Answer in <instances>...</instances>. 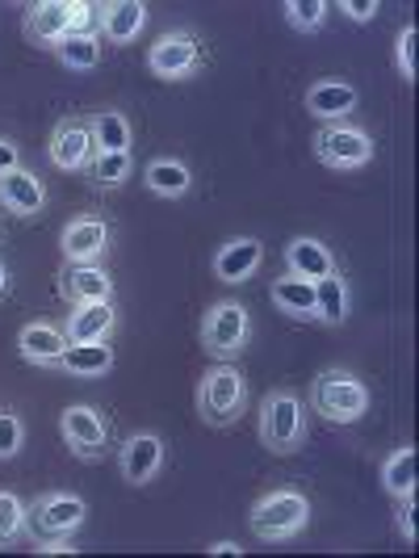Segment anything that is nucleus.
<instances>
[{
  "label": "nucleus",
  "mask_w": 419,
  "mask_h": 558,
  "mask_svg": "<svg viewBox=\"0 0 419 558\" xmlns=\"http://www.w3.org/2000/svg\"><path fill=\"white\" fill-rule=\"evenodd\" d=\"M285 274H294V278H303V281L328 278V274H335L332 248H328L323 240H315V235L289 240V244H285Z\"/></svg>",
  "instance_id": "17"
},
{
  "label": "nucleus",
  "mask_w": 419,
  "mask_h": 558,
  "mask_svg": "<svg viewBox=\"0 0 419 558\" xmlns=\"http://www.w3.org/2000/svg\"><path fill=\"white\" fill-rule=\"evenodd\" d=\"M248 525L269 546L289 542V537H298L310 525V500L303 492H269V496H260L251 504Z\"/></svg>",
  "instance_id": "4"
},
{
  "label": "nucleus",
  "mask_w": 419,
  "mask_h": 558,
  "mask_svg": "<svg viewBox=\"0 0 419 558\" xmlns=\"http://www.w3.org/2000/svg\"><path fill=\"white\" fill-rule=\"evenodd\" d=\"M340 13H348L357 26H365V22H373L382 13V0H340Z\"/></svg>",
  "instance_id": "35"
},
{
  "label": "nucleus",
  "mask_w": 419,
  "mask_h": 558,
  "mask_svg": "<svg viewBox=\"0 0 419 558\" xmlns=\"http://www.w3.org/2000/svg\"><path fill=\"white\" fill-rule=\"evenodd\" d=\"M22 446H26V424L13 408H0V462L17 458Z\"/></svg>",
  "instance_id": "32"
},
{
  "label": "nucleus",
  "mask_w": 419,
  "mask_h": 558,
  "mask_svg": "<svg viewBox=\"0 0 419 558\" xmlns=\"http://www.w3.org/2000/svg\"><path fill=\"white\" fill-rule=\"evenodd\" d=\"M59 369L72 374V378H101L113 369V349L110 340H88V344H67L63 357H59Z\"/></svg>",
  "instance_id": "22"
},
{
  "label": "nucleus",
  "mask_w": 419,
  "mask_h": 558,
  "mask_svg": "<svg viewBox=\"0 0 419 558\" xmlns=\"http://www.w3.org/2000/svg\"><path fill=\"white\" fill-rule=\"evenodd\" d=\"M310 408L332 424H357L369 412V387L353 369H323L310 383Z\"/></svg>",
  "instance_id": "3"
},
{
  "label": "nucleus",
  "mask_w": 419,
  "mask_h": 558,
  "mask_svg": "<svg viewBox=\"0 0 419 558\" xmlns=\"http://www.w3.org/2000/svg\"><path fill=\"white\" fill-rule=\"evenodd\" d=\"M143 185L156 197L176 202V197H185L194 190V172H189L185 160H151V165L143 168Z\"/></svg>",
  "instance_id": "24"
},
{
  "label": "nucleus",
  "mask_w": 419,
  "mask_h": 558,
  "mask_svg": "<svg viewBox=\"0 0 419 558\" xmlns=\"http://www.w3.org/2000/svg\"><path fill=\"white\" fill-rule=\"evenodd\" d=\"M59 433H63L67 449H72L81 462H97V458L110 449V424H106V416H101L97 408H88V403L63 408Z\"/></svg>",
  "instance_id": "8"
},
{
  "label": "nucleus",
  "mask_w": 419,
  "mask_h": 558,
  "mask_svg": "<svg viewBox=\"0 0 419 558\" xmlns=\"http://www.w3.org/2000/svg\"><path fill=\"white\" fill-rule=\"evenodd\" d=\"M264 260V244L256 235H239V240H226L223 248L214 252V278L226 286H239L248 281Z\"/></svg>",
  "instance_id": "15"
},
{
  "label": "nucleus",
  "mask_w": 419,
  "mask_h": 558,
  "mask_svg": "<svg viewBox=\"0 0 419 558\" xmlns=\"http://www.w3.org/2000/svg\"><path fill=\"white\" fill-rule=\"evenodd\" d=\"M26 537V504L13 492H0V550L17 546Z\"/></svg>",
  "instance_id": "31"
},
{
  "label": "nucleus",
  "mask_w": 419,
  "mask_h": 558,
  "mask_svg": "<svg viewBox=\"0 0 419 558\" xmlns=\"http://www.w3.org/2000/svg\"><path fill=\"white\" fill-rule=\"evenodd\" d=\"M201 63V38L194 29H172L164 38H156V47L147 51V68L160 81H185L194 76Z\"/></svg>",
  "instance_id": "9"
},
{
  "label": "nucleus",
  "mask_w": 419,
  "mask_h": 558,
  "mask_svg": "<svg viewBox=\"0 0 419 558\" xmlns=\"http://www.w3.org/2000/svg\"><path fill=\"white\" fill-rule=\"evenodd\" d=\"M93 143H97V151H131V122H126V113L118 110H101L93 113Z\"/></svg>",
  "instance_id": "28"
},
{
  "label": "nucleus",
  "mask_w": 419,
  "mask_h": 558,
  "mask_svg": "<svg viewBox=\"0 0 419 558\" xmlns=\"http://www.w3.org/2000/svg\"><path fill=\"white\" fill-rule=\"evenodd\" d=\"M348 319V281L340 278V269L315 281V324L340 328Z\"/></svg>",
  "instance_id": "25"
},
{
  "label": "nucleus",
  "mask_w": 419,
  "mask_h": 558,
  "mask_svg": "<svg viewBox=\"0 0 419 558\" xmlns=\"http://www.w3.org/2000/svg\"><path fill=\"white\" fill-rule=\"evenodd\" d=\"M206 555H214V558H239V555H244V546H239V542H214V546H210Z\"/></svg>",
  "instance_id": "38"
},
{
  "label": "nucleus",
  "mask_w": 419,
  "mask_h": 558,
  "mask_svg": "<svg viewBox=\"0 0 419 558\" xmlns=\"http://www.w3.org/2000/svg\"><path fill=\"white\" fill-rule=\"evenodd\" d=\"M13 168H22V147H13L9 140H0V177L13 172Z\"/></svg>",
  "instance_id": "37"
},
{
  "label": "nucleus",
  "mask_w": 419,
  "mask_h": 558,
  "mask_svg": "<svg viewBox=\"0 0 419 558\" xmlns=\"http://www.w3.org/2000/svg\"><path fill=\"white\" fill-rule=\"evenodd\" d=\"M113 328H118V307H113V299H106V303H81V307H72L67 324H63V332H67V344L110 340Z\"/></svg>",
  "instance_id": "16"
},
{
  "label": "nucleus",
  "mask_w": 419,
  "mask_h": 558,
  "mask_svg": "<svg viewBox=\"0 0 419 558\" xmlns=\"http://www.w3.org/2000/svg\"><path fill=\"white\" fill-rule=\"evenodd\" d=\"M0 206H4L9 215H17V219L42 215V206H47V185H42V177L29 172V168L4 172V177H0Z\"/></svg>",
  "instance_id": "13"
},
{
  "label": "nucleus",
  "mask_w": 419,
  "mask_h": 558,
  "mask_svg": "<svg viewBox=\"0 0 419 558\" xmlns=\"http://www.w3.org/2000/svg\"><path fill=\"white\" fill-rule=\"evenodd\" d=\"M160 466H164V441L156 433H135L118 449V471H122V478L131 487L151 483V478L160 475Z\"/></svg>",
  "instance_id": "12"
},
{
  "label": "nucleus",
  "mask_w": 419,
  "mask_h": 558,
  "mask_svg": "<svg viewBox=\"0 0 419 558\" xmlns=\"http://www.w3.org/2000/svg\"><path fill=\"white\" fill-rule=\"evenodd\" d=\"M101 26V4L67 0V34H97Z\"/></svg>",
  "instance_id": "33"
},
{
  "label": "nucleus",
  "mask_w": 419,
  "mask_h": 558,
  "mask_svg": "<svg viewBox=\"0 0 419 558\" xmlns=\"http://www.w3.org/2000/svg\"><path fill=\"white\" fill-rule=\"evenodd\" d=\"M361 93L348 81H315L307 88V113H315L319 122H344L357 110Z\"/></svg>",
  "instance_id": "18"
},
{
  "label": "nucleus",
  "mask_w": 419,
  "mask_h": 558,
  "mask_svg": "<svg viewBox=\"0 0 419 558\" xmlns=\"http://www.w3.org/2000/svg\"><path fill=\"white\" fill-rule=\"evenodd\" d=\"M251 340V315L239 303H214V307L201 315V349L214 357V362H235Z\"/></svg>",
  "instance_id": "6"
},
{
  "label": "nucleus",
  "mask_w": 419,
  "mask_h": 558,
  "mask_svg": "<svg viewBox=\"0 0 419 558\" xmlns=\"http://www.w3.org/2000/svg\"><path fill=\"white\" fill-rule=\"evenodd\" d=\"M63 349H67V332L56 328V324H26V328L17 332V353H22V362H29V365L59 369Z\"/></svg>",
  "instance_id": "19"
},
{
  "label": "nucleus",
  "mask_w": 419,
  "mask_h": 558,
  "mask_svg": "<svg viewBox=\"0 0 419 558\" xmlns=\"http://www.w3.org/2000/svg\"><path fill=\"white\" fill-rule=\"evenodd\" d=\"M315 156L335 172H357L373 160V140L353 122H323L315 135Z\"/></svg>",
  "instance_id": "7"
},
{
  "label": "nucleus",
  "mask_w": 419,
  "mask_h": 558,
  "mask_svg": "<svg viewBox=\"0 0 419 558\" xmlns=\"http://www.w3.org/2000/svg\"><path fill=\"white\" fill-rule=\"evenodd\" d=\"M47 156L59 172H88L93 156H97V143H93V126L84 118H63L51 131L47 143Z\"/></svg>",
  "instance_id": "11"
},
{
  "label": "nucleus",
  "mask_w": 419,
  "mask_h": 558,
  "mask_svg": "<svg viewBox=\"0 0 419 558\" xmlns=\"http://www.w3.org/2000/svg\"><path fill=\"white\" fill-rule=\"evenodd\" d=\"M110 244L113 227L106 219H97V215H76L59 235V248L67 256V265H101Z\"/></svg>",
  "instance_id": "10"
},
{
  "label": "nucleus",
  "mask_w": 419,
  "mask_h": 558,
  "mask_svg": "<svg viewBox=\"0 0 419 558\" xmlns=\"http://www.w3.org/2000/svg\"><path fill=\"white\" fill-rule=\"evenodd\" d=\"M269 299H273V307H278L285 319L315 324V281H303V278H294V274H281V278L269 286Z\"/></svg>",
  "instance_id": "21"
},
{
  "label": "nucleus",
  "mask_w": 419,
  "mask_h": 558,
  "mask_svg": "<svg viewBox=\"0 0 419 558\" xmlns=\"http://www.w3.org/2000/svg\"><path fill=\"white\" fill-rule=\"evenodd\" d=\"M398 533H403L407 546H416V496L398 500Z\"/></svg>",
  "instance_id": "36"
},
{
  "label": "nucleus",
  "mask_w": 419,
  "mask_h": 558,
  "mask_svg": "<svg viewBox=\"0 0 419 558\" xmlns=\"http://www.w3.org/2000/svg\"><path fill=\"white\" fill-rule=\"evenodd\" d=\"M59 294L81 307V303H106L113 299V278L106 265H67L59 274Z\"/></svg>",
  "instance_id": "14"
},
{
  "label": "nucleus",
  "mask_w": 419,
  "mask_h": 558,
  "mask_svg": "<svg viewBox=\"0 0 419 558\" xmlns=\"http://www.w3.org/2000/svg\"><path fill=\"white\" fill-rule=\"evenodd\" d=\"M307 441V408L294 391H273L260 403V446L269 453H294Z\"/></svg>",
  "instance_id": "5"
},
{
  "label": "nucleus",
  "mask_w": 419,
  "mask_h": 558,
  "mask_svg": "<svg viewBox=\"0 0 419 558\" xmlns=\"http://www.w3.org/2000/svg\"><path fill=\"white\" fill-rule=\"evenodd\" d=\"M281 13H285L289 29H298V34H319V29L328 26L332 4H328V0H285Z\"/></svg>",
  "instance_id": "29"
},
{
  "label": "nucleus",
  "mask_w": 419,
  "mask_h": 558,
  "mask_svg": "<svg viewBox=\"0 0 419 558\" xmlns=\"http://www.w3.org/2000/svg\"><path fill=\"white\" fill-rule=\"evenodd\" d=\"M88 177L97 190H118L131 177V151H97L88 165Z\"/></svg>",
  "instance_id": "30"
},
{
  "label": "nucleus",
  "mask_w": 419,
  "mask_h": 558,
  "mask_svg": "<svg viewBox=\"0 0 419 558\" xmlns=\"http://www.w3.org/2000/svg\"><path fill=\"white\" fill-rule=\"evenodd\" d=\"M51 51H56V59L67 72H93L101 63V38L97 34H67Z\"/></svg>",
  "instance_id": "27"
},
{
  "label": "nucleus",
  "mask_w": 419,
  "mask_h": 558,
  "mask_svg": "<svg viewBox=\"0 0 419 558\" xmlns=\"http://www.w3.org/2000/svg\"><path fill=\"white\" fill-rule=\"evenodd\" d=\"M88 504L67 492H47L34 504H26V533L42 555H72V533L84 525Z\"/></svg>",
  "instance_id": "1"
},
{
  "label": "nucleus",
  "mask_w": 419,
  "mask_h": 558,
  "mask_svg": "<svg viewBox=\"0 0 419 558\" xmlns=\"http://www.w3.org/2000/svg\"><path fill=\"white\" fill-rule=\"evenodd\" d=\"M26 34L42 47H56L67 38V0H38L26 9Z\"/></svg>",
  "instance_id": "23"
},
{
  "label": "nucleus",
  "mask_w": 419,
  "mask_h": 558,
  "mask_svg": "<svg viewBox=\"0 0 419 558\" xmlns=\"http://www.w3.org/2000/svg\"><path fill=\"white\" fill-rule=\"evenodd\" d=\"M248 408V378L235 362H214L197 383V416L210 428H231Z\"/></svg>",
  "instance_id": "2"
},
{
  "label": "nucleus",
  "mask_w": 419,
  "mask_h": 558,
  "mask_svg": "<svg viewBox=\"0 0 419 558\" xmlns=\"http://www.w3.org/2000/svg\"><path fill=\"white\" fill-rule=\"evenodd\" d=\"M416 483H419V458L411 446L394 449L391 458L382 462V487L391 492L394 500H403V496H416Z\"/></svg>",
  "instance_id": "26"
},
{
  "label": "nucleus",
  "mask_w": 419,
  "mask_h": 558,
  "mask_svg": "<svg viewBox=\"0 0 419 558\" xmlns=\"http://www.w3.org/2000/svg\"><path fill=\"white\" fill-rule=\"evenodd\" d=\"M4 294H9V265L0 260V299H4Z\"/></svg>",
  "instance_id": "39"
},
{
  "label": "nucleus",
  "mask_w": 419,
  "mask_h": 558,
  "mask_svg": "<svg viewBox=\"0 0 419 558\" xmlns=\"http://www.w3.org/2000/svg\"><path fill=\"white\" fill-rule=\"evenodd\" d=\"M416 43H419V29L407 26L398 34V47H394V59H398V72L403 81H416Z\"/></svg>",
  "instance_id": "34"
},
{
  "label": "nucleus",
  "mask_w": 419,
  "mask_h": 558,
  "mask_svg": "<svg viewBox=\"0 0 419 558\" xmlns=\"http://www.w3.org/2000/svg\"><path fill=\"white\" fill-rule=\"evenodd\" d=\"M147 26V4L143 0H113V4H101V38L113 43V47H126L135 43Z\"/></svg>",
  "instance_id": "20"
}]
</instances>
